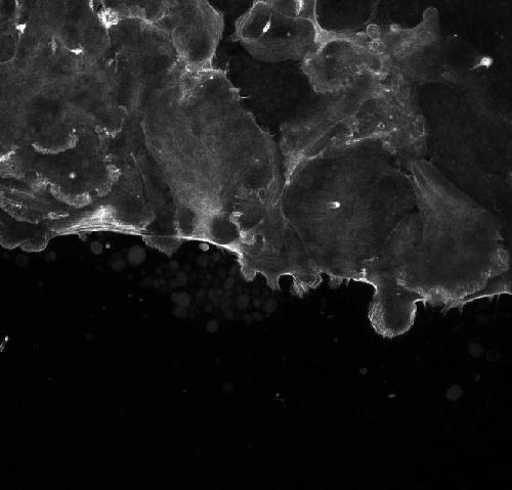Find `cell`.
I'll return each mask as SVG.
<instances>
[{
  "label": "cell",
  "instance_id": "1",
  "mask_svg": "<svg viewBox=\"0 0 512 490\" xmlns=\"http://www.w3.org/2000/svg\"><path fill=\"white\" fill-rule=\"evenodd\" d=\"M408 163L375 140L327 149L284 174L280 209L302 252L304 297L329 278L361 282L391 235L417 208Z\"/></svg>",
  "mask_w": 512,
  "mask_h": 490
},
{
  "label": "cell",
  "instance_id": "3",
  "mask_svg": "<svg viewBox=\"0 0 512 490\" xmlns=\"http://www.w3.org/2000/svg\"><path fill=\"white\" fill-rule=\"evenodd\" d=\"M315 3H255L239 19L236 38L256 60H306L323 39Z\"/></svg>",
  "mask_w": 512,
  "mask_h": 490
},
{
  "label": "cell",
  "instance_id": "2",
  "mask_svg": "<svg viewBox=\"0 0 512 490\" xmlns=\"http://www.w3.org/2000/svg\"><path fill=\"white\" fill-rule=\"evenodd\" d=\"M417 198V265L424 304L449 311L511 295V256L495 218L428 161L409 166Z\"/></svg>",
  "mask_w": 512,
  "mask_h": 490
}]
</instances>
